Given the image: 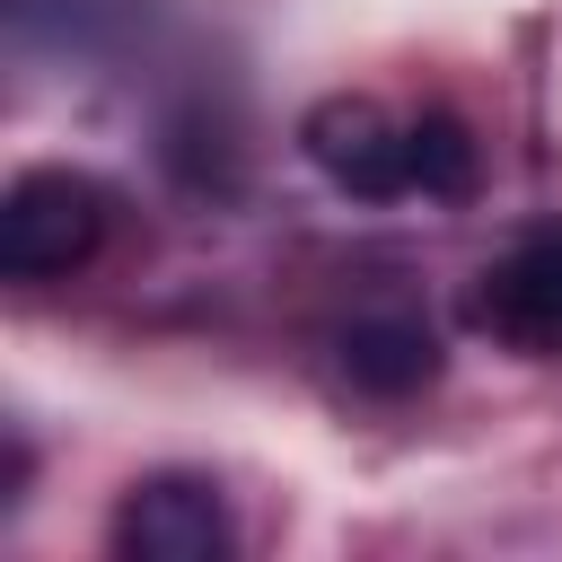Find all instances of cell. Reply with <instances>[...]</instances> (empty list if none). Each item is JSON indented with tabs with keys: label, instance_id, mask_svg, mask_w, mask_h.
I'll return each mask as SVG.
<instances>
[{
	"label": "cell",
	"instance_id": "3",
	"mask_svg": "<svg viewBox=\"0 0 562 562\" xmlns=\"http://www.w3.org/2000/svg\"><path fill=\"white\" fill-rule=\"evenodd\" d=\"M465 325L492 334V342L518 351V360H562V220L509 237V246L474 272Z\"/></svg>",
	"mask_w": 562,
	"mask_h": 562
},
{
	"label": "cell",
	"instance_id": "5",
	"mask_svg": "<svg viewBox=\"0 0 562 562\" xmlns=\"http://www.w3.org/2000/svg\"><path fill=\"white\" fill-rule=\"evenodd\" d=\"M342 378L360 386V395H378V404H395V395H422L430 378H439V334L422 325V316H351L342 325Z\"/></svg>",
	"mask_w": 562,
	"mask_h": 562
},
{
	"label": "cell",
	"instance_id": "1",
	"mask_svg": "<svg viewBox=\"0 0 562 562\" xmlns=\"http://www.w3.org/2000/svg\"><path fill=\"white\" fill-rule=\"evenodd\" d=\"M114 228V193L79 167H26L0 193V272L9 281H61L79 263H97Z\"/></svg>",
	"mask_w": 562,
	"mask_h": 562
},
{
	"label": "cell",
	"instance_id": "4",
	"mask_svg": "<svg viewBox=\"0 0 562 562\" xmlns=\"http://www.w3.org/2000/svg\"><path fill=\"white\" fill-rule=\"evenodd\" d=\"M105 544H114L123 562H228V553H237V518H228V501H220L211 474L158 465V474H140V483L114 501Z\"/></svg>",
	"mask_w": 562,
	"mask_h": 562
},
{
	"label": "cell",
	"instance_id": "2",
	"mask_svg": "<svg viewBox=\"0 0 562 562\" xmlns=\"http://www.w3.org/2000/svg\"><path fill=\"white\" fill-rule=\"evenodd\" d=\"M299 149L351 202H413L422 193V114H395L378 97H325V105H307Z\"/></svg>",
	"mask_w": 562,
	"mask_h": 562
}]
</instances>
